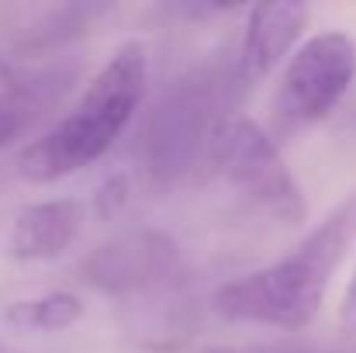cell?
<instances>
[{"instance_id": "1", "label": "cell", "mask_w": 356, "mask_h": 353, "mask_svg": "<svg viewBox=\"0 0 356 353\" xmlns=\"http://www.w3.org/2000/svg\"><path fill=\"white\" fill-rule=\"evenodd\" d=\"M356 242V191L346 194L312 233L280 260L242 274L215 291V308L229 322L301 333L315 322L325 291Z\"/></svg>"}, {"instance_id": "2", "label": "cell", "mask_w": 356, "mask_h": 353, "mask_svg": "<svg viewBox=\"0 0 356 353\" xmlns=\"http://www.w3.org/2000/svg\"><path fill=\"white\" fill-rule=\"evenodd\" d=\"M149 80V56L138 38L121 42L94 73L70 115L17 152V173L31 184H56L94 166L135 118Z\"/></svg>"}, {"instance_id": "3", "label": "cell", "mask_w": 356, "mask_h": 353, "mask_svg": "<svg viewBox=\"0 0 356 353\" xmlns=\"http://www.w3.org/2000/svg\"><path fill=\"white\" fill-rule=\"evenodd\" d=\"M204 156L222 170V177L238 187L252 205H259L270 219L284 226H301L308 215V201L284 163L273 139L238 111H222L208 125Z\"/></svg>"}, {"instance_id": "4", "label": "cell", "mask_w": 356, "mask_h": 353, "mask_svg": "<svg viewBox=\"0 0 356 353\" xmlns=\"http://www.w3.org/2000/svg\"><path fill=\"white\" fill-rule=\"evenodd\" d=\"M356 77V45L346 31H318L294 49L277 91V115L287 128L325 121Z\"/></svg>"}, {"instance_id": "5", "label": "cell", "mask_w": 356, "mask_h": 353, "mask_svg": "<svg viewBox=\"0 0 356 353\" xmlns=\"http://www.w3.org/2000/svg\"><path fill=\"white\" fill-rule=\"evenodd\" d=\"M222 115L211 101V80L194 77L184 80L149 118L145 128V159L159 177H173L187 170L194 152H204L208 125Z\"/></svg>"}, {"instance_id": "6", "label": "cell", "mask_w": 356, "mask_h": 353, "mask_svg": "<svg viewBox=\"0 0 356 353\" xmlns=\"http://www.w3.org/2000/svg\"><path fill=\"white\" fill-rule=\"evenodd\" d=\"M177 249L163 235L152 233H128L101 246L87 263V277L101 291H138L149 284H159L173 277L177 270Z\"/></svg>"}, {"instance_id": "7", "label": "cell", "mask_w": 356, "mask_h": 353, "mask_svg": "<svg viewBox=\"0 0 356 353\" xmlns=\"http://www.w3.org/2000/svg\"><path fill=\"white\" fill-rule=\"evenodd\" d=\"M308 24L305 3H256L245 17L242 42H238L236 77L238 84H259L266 80L284 59L294 56V45Z\"/></svg>"}, {"instance_id": "8", "label": "cell", "mask_w": 356, "mask_h": 353, "mask_svg": "<svg viewBox=\"0 0 356 353\" xmlns=\"http://www.w3.org/2000/svg\"><path fill=\"white\" fill-rule=\"evenodd\" d=\"M83 229V205L73 198H52L24 205L10 222V256L21 263L59 260Z\"/></svg>"}, {"instance_id": "9", "label": "cell", "mask_w": 356, "mask_h": 353, "mask_svg": "<svg viewBox=\"0 0 356 353\" xmlns=\"http://www.w3.org/2000/svg\"><path fill=\"white\" fill-rule=\"evenodd\" d=\"M104 7H94V3H52V7H14L10 14L14 17H24V21H14L7 28L10 35V45L17 52H35L42 45H56L83 28H90V21L101 14ZM10 21V17H7Z\"/></svg>"}, {"instance_id": "10", "label": "cell", "mask_w": 356, "mask_h": 353, "mask_svg": "<svg viewBox=\"0 0 356 353\" xmlns=\"http://www.w3.org/2000/svg\"><path fill=\"white\" fill-rule=\"evenodd\" d=\"M83 319V301L73 291H49L31 301H14L7 308V322L17 329H38V333H63Z\"/></svg>"}, {"instance_id": "11", "label": "cell", "mask_w": 356, "mask_h": 353, "mask_svg": "<svg viewBox=\"0 0 356 353\" xmlns=\"http://www.w3.org/2000/svg\"><path fill=\"white\" fill-rule=\"evenodd\" d=\"M124 205H128V177H124V173L108 177V180L94 191V208H97L101 219H115Z\"/></svg>"}, {"instance_id": "12", "label": "cell", "mask_w": 356, "mask_h": 353, "mask_svg": "<svg viewBox=\"0 0 356 353\" xmlns=\"http://www.w3.org/2000/svg\"><path fill=\"white\" fill-rule=\"evenodd\" d=\"M31 121V108L28 104H14L10 97H0V149H7Z\"/></svg>"}, {"instance_id": "13", "label": "cell", "mask_w": 356, "mask_h": 353, "mask_svg": "<svg viewBox=\"0 0 356 353\" xmlns=\"http://www.w3.org/2000/svg\"><path fill=\"white\" fill-rule=\"evenodd\" d=\"M339 329H343V336H356V267L350 274L346 291H343V301H339Z\"/></svg>"}, {"instance_id": "14", "label": "cell", "mask_w": 356, "mask_h": 353, "mask_svg": "<svg viewBox=\"0 0 356 353\" xmlns=\"http://www.w3.org/2000/svg\"><path fill=\"white\" fill-rule=\"evenodd\" d=\"M191 353H325L315 350V347H291V343H266V347H201V350Z\"/></svg>"}, {"instance_id": "15", "label": "cell", "mask_w": 356, "mask_h": 353, "mask_svg": "<svg viewBox=\"0 0 356 353\" xmlns=\"http://www.w3.org/2000/svg\"><path fill=\"white\" fill-rule=\"evenodd\" d=\"M0 91H17V73H14V66L7 63V56L0 52Z\"/></svg>"}]
</instances>
